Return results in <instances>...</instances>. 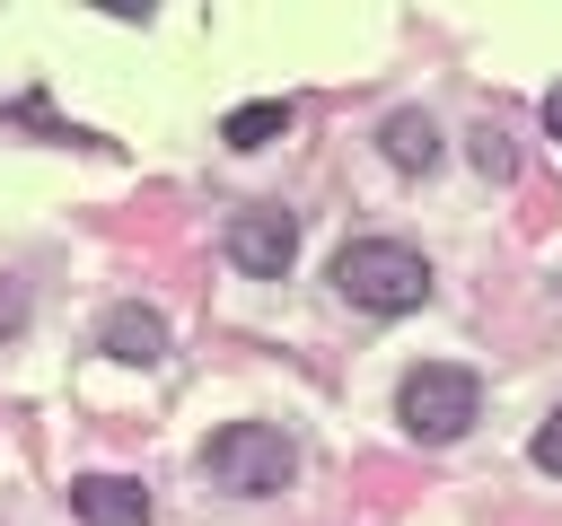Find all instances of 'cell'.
<instances>
[{
	"label": "cell",
	"instance_id": "6da1fadb",
	"mask_svg": "<svg viewBox=\"0 0 562 526\" xmlns=\"http://www.w3.org/2000/svg\"><path fill=\"white\" fill-rule=\"evenodd\" d=\"M334 289H342L360 316H413V307L430 298V263H422L413 245H395V237H351V245L334 254Z\"/></svg>",
	"mask_w": 562,
	"mask_h": 526
},
{
	"label": "cell",
	"instance_id": "7c38bea8",
	"mask_svg": "<svg viewBox=\"0 0 562 526\" xmlns=\"http://www.w3.org/2000/svg\"><path fill=\"white\" fill-rule=\"evenodd\" d=\"M544 132H553V140H562V88H553V96H544Z\"/></svg>",
	"mask_w": 562,
	"mask_h": 526
},
{
	"label": "cell",
	"instance_id": "9c48e42d",
	"mask_svg": "<svg viewBox=\"0 0 562 526\" xmlns=\"http://www.w3.org/2000/svg\"><path fill=\"white\" fill-rule=\"evenodd\" d=\"M527 456H536V473H562V403H553V421L536 430V447H527Z\"/></svg>",
	"mask_w": 562,
	"mask_h": 526
},
{
	"label": "cell",
	"instance_id": "7a4b0ae2",
	"mask_svg": "<svg viewBox=\"0 0 562 526\" xmlns=\"http://www.w3.org/2000/svg\"><path fill=\"white\" fill-rule=\"evenodd\" d=\"M474 412H483V386H474V368H457V359H422V368H404V386H395V421H404L422 447L465 438Z\"/></svg>",
	"mask_w": 562,
	"mask_h": 526
},
{
	"label": "cell",
	"instance_id": "ba28073f",
	"mask_svg": "<svg viewBox=\"0 0 562 526\" xmlns=\"http://www.w3.org/2000/svg\"><path fill=\"white\" fill-rule=\"evenodd\" d=\"M281 132H290V105H281V96H255V105H237V114L220 123L228 149H263V140H281Z\"/></svg>",
	"mask_w": 562,
	"mask_h": 526
},
{
	"label": "cell",
	"instance_id": "5b68a950",
	"mask_svg": "<svg viewBox=\"0 0 562 526\" xmlns=\"http://www.w3.org/2000/svg\"><path fill=\"white\" fill-rule=\"evenodd\" d=\"M97 351H105V359H123V368H158V359H167V316H158V307H140V298H123V307H105Z\"/></svg>",
	"mask_w": 562,
	"mask_h": 526
},
{
	"label": "cell",
	"instance_id": "8992f818",
	"mask_svg": "<svg viewBox=\"0 0 562 526\" xmlns=\"http://www.w3.org/2000/svg\"><path fill=\"white\" fill-rule=\"evenodd\" d=\"M70 517L79 526H149V491L132 473H79L70 482Z\"/></svg>",
	"mask_w": 562,
	"mask_h": 526
},
{
	"label": "cell",
	"instance_id": "8fae6325",
	"mask_svg": "<svg viewBox=\"0 0 562 526\" xmlns=\"http://www.w3.org/2000/svg\"><path fill=\"white\" fill-rule=\"evenodd\" d=\"M18 324H26V289H18V281H0V333H18Z\"/></svg>",
	"mask_w": 562,
	"mask_h": 526
},
{
	"label": "cell",
	"instance_id": "3957f363",
	"mask_svg": "<svg viewBox=\"0 0 562 526\" xmlns=\"http://www.w3.org/2000/svg\"><path fill=\"white\" fill-rule=\"evenodd\" d=\"M202 473H211L220 491H246V500H263V491H290V473H299V447H290L272 421H228V430H211V447H202Z\"/></svg>",
	"mask_w": 562,
	"mask_h": 526
},
{
	"label": "cell",
	"instance_id": "52a82bcc",
	"mask_svg": "<svg viewBox=\"0 0 562 526\" xmlns=\"http://www.w3.org/2000/svg\"><path fill=\"white\" fill-rule=\"evenodd\" d=\"M378 149H386L404 175H430V167H439V123L404 105V114H386V123H378Z\"/></svg>",
	"mask_w": 562,
	"mask_h": 526
},
{
	"label": "cell",
	"instance_id": "30bf717a",
	"mask_svg": "<svg viewBox=\"0 0 562 526\" xmlns=\"http://www.w3.org/2000/svg\"><path fill=\"white\" fill-rule=\"evenodd\" d=\"M474 158H483V175H509V140L501 132H474Z\"/></svg>",
	"mask_w": 562,
	"mask_h": 526
},
{
	"label": "cell",
	"instance_id": "277c9868",
	"mask_svg": "<svg viewBox=\"0 0 562 526\" xmlns=\"http://www.w3.org/2000/svg\"><path fill=\"white\" fill-rule=\"evenodd\" d=\"M290 254H299V219H290V210L255 202V210H237V219H228V263H237V272L281 281V272H290Z\"/></svg>",
	"mask_w": 562,
	"mask_h": 526
}]
</instances>
